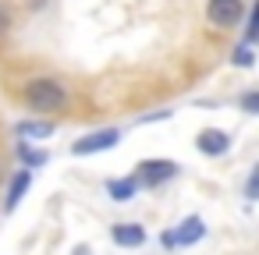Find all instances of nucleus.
<instances>
[{
    "instance_id": "nucleus-13",
    "label": "nucleus",
    "mask_w": 259,
    "mask_h": 255,
    "mask_svg": "<svg viewBox=\"0 0 259 255\" xmlns=\"http://www.w3.org/2000/svg\"><path fill=\"white\" fill-rule=\"evenodd\" d=\"M231 64H234V68H252V64H255V61H252V46H245V43H241V46L234 50Z\"/></svg>"
},
{
    "instance_id": "nucleus-16",
    "label": "nucleus",
    "mask_w": 259,
    "mask_h": 255,
    "mask_svg": "<svg viewBox=\"0 0 259 255\" xmlns=\"http://www.w3.org/2000/svg\"><path fill=\"white\" fill-rule=\"evenodd\" d=\"M8 22H11V15L4 11V4H0V32H4V29H8Z\"/></svg>"
},
{
    "instance_id": "nucleus-1",
    "label": "nucleus",
    "mask_w": 259,
    "mask_h": 255,
    "mask_svg": "<svg viewBox=\"0 0 259 255\" xmlns=\"http://www.w3.org/2000/svg\"><path fill=\"white\" fill-rule=\"evenodd\" d=\"M25 103L36 114H57L68 103V89L57 78H32V82H25Z\"/></svg>"
},
{
    "instance_id": "nucleus-15",
    "label": "nucleus",
    "mask_w": 259,
    "mask_h": 255,
    "mask_svg": "<svg viewBox=\"0 0 259 255\" xmlns=\"http://www.w3.org/2000/svg\"><path fill=\"white\" fill-rule=\"evenodd\" d=\"M255 184H259V170H252V174H248V181H245V198H248V202L255 198Z\"/></svg>"
},
{
    "instance_id": "nucleus-4",
    "label": "nucleus",
    "mask_w": 259,
    "mask_h": 255,
    "mask_svg": "<svg viewBox=\"0 0 259 255\" xmlns=\"http://www.w3.org/2000/svg\"><path fill=\"white\" fill-rule=\"evenodd\" d=\"M121 142V131L117 128H103V131H93V135H82L78 142H71V152L75 156H93V152H107Z\"/></svg>"
},
{
    "instance_id": "nucleus-3",
    "label": "nucleus",
    "mask_w": 259,
    "mask_h": 255,
    "mask_svg": "<svg viewBox=\"0 0 259 255\" xmlns=\"http://www.w3.org/2000/svg\"><path fill=\"white\" fill-rule=\"evenodd\" d=\"M245 0H206V22L213 29H238L245 18Z\"/></svg>"
},
{
    "instance_id": "nucleus-2",
    "label": "nucleus",
    "mask_w": 259,
    "mask_h": 255,
    "mask_svg": "<svg viewBox=\"0 0 259 255\" xmlns=\"http://www.w3.org/2000/svg\"><path fill=\"white\" fill-rule=\"evenodd\" d=\"M178 174H181V167L174 160H142L135 167L132 181H135V188H160V184L174 181Z\"/></svg>"
},
{
    "instance_id": "nucleus-10",
    "label": "nucleus",
    "mask_w": 259,
    "mask_h": 255,
    "mask_svg": "<svg viewBox=\"0 0 259 255\" xmlns=\"http://www.w3.org/2000/svg\"><path fill=\"white\" fill-rule=\"evenodd\" d=\"M15 131L22 138H47V135H54V124L50 121H22Z\"/></svg>"
},
{
    "instance_id": "nucleus-14",
    "label": "nucleus",
    "mask_w": 259,
    "mask_h": 255,
    "mask_svg": "<svg viewBox=\"0 0 259 255\" xmlns=\"http://www.w3.org/2000/svg\"><path fill=\"white\" fill-rule=\"evenodd\" d=\"M241 110H245V114H255V110H259V92H255V89H248V92L241 96Z\"/></svg>"
},
{
    "instance_id": "nucleus-17",
    "label": "nucleus",
    "mask_w": 259,
    "mask_h": 255,
    "mask_svg": "<svg viewBox=\"0 0 259 255\" xmlns=\"http://www.w3.org/2000/svg\"><path fill=\"white\" fill-rule=\"evenodd\" d=\"M0 181H4V170H0Z\"/></svg>"
},
{
    "instance_id": "nucleus-6",
    "label": "nucleus",
    "mask_w": 259,
    "mask_h": 255,
    "mask_svg": "<svg viewBox=\"0 0 259 255\" xmlns=\"http://www.w3.org/2000/svg\"><path fill=\"white\" fill-rule=\"evenodd\" d=\"M146 237H149V234H146V227H142V223H132V220H128V223H114V227H110V241H114L117 248H142V244H146Z\"/></svg>"
},
{
    "instance_id": "nucleus-7",
    "label": "nucleus",
    "mask_w": 259,
    "mask_h": 255,
    "mask_svg": "<svg viewBox=\"0 0 259 255\" xmlns=\"http://www.w3.org/2000/svg\"><path fill=\"white\" fill-rule=\"evenodd\" d=\"M195 145H199L202 156H224L231 149V135L220 131V128H202L199 138H195Z\"/></svg>"
},
{
    "instance_id": "nucleus-5",
    "label": "nucleus",
    "mask_w": 259,
    "mask_h": 255,
    "mask_svg": "<svg viewBox=\"0 0 259 255\" xmlns=\"http://www.w3.org/2000/svg\"><path fill=\"white\" fill-rule=\"evenodd\" d=\"M202 234H206V223H202V216H188L181 227L167 230L160 241H163V248H181V244H195Z\"/></svg>"
},
{
    "instance_id": "nucleus-12",
    "label": "nucleus",
    "mask_w": 259,
    "mask_h": 255,
    "mask_svg": "<svg viewBox=\"0 0 259 255\" xmlns=\"http://www.w3.org/2000/svg\"><path fill=\"white\" fill-rule=\"evenodd\" d=\"M255 25H259L255 8H245V36H241V43H245V46H252V43H255Z\"/></svg>"
},
{
    "instance_id": "nucleus-8",
    "label": "nucleus",
    "mask_w": 259,
    "mask_h": 255,
    "mask_svg": "<svg viewBox=\"0 0 259 255\" xmlns=\"http://www.w3.org/2000/svg\"><path fill=\"white\" fill-rule=\"evenodd\" d=\"M32 188V170H15V177L8 181V195H4V213H15L18 202L25 198V191Z\"/></svg>"
},
{
    "instance_id": "nucleus-9",
    "label": "nucleus",
    "mask_w": 259,
    "mask_h": 255,
    "mask_svg": "<svg viewBox=\"0 0 259 255\" xmlns=\"http://www.w3.org/2000/svg\"><path fill=\"white\" fill-rule=\"evenodd\" d=\"M135 181L132 177H114V181H107V195L114 198V202H128V198H135Z\"/></svg>"
},
{
    "instance_id": "nucleus-11",
    "label": "nucleus",
    "mask_w": 259,
    "mask_h": 255,
    "mask_svg": "<svg viewBox=\"0 0 259 255\" xmlns=\"http://www.w3.org/2000/svg\"><path fill=\"white\" fill-rule=\"evenodd\" d=\"M18 156L25 160V170H32V167H43V163H47V152H36V149H29L25 142L18 145Z\"/></svg>"
}]
</instances>
